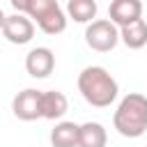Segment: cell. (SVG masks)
Wrapping results in <instances>:
<instances>
[{
	"instance_id": "2",
	"label": "cell",
	"mask_w": 147,
	"mask_h": 147,
	"mask_svg": "<svg viewBox=\"0 0 147 147\" xmlns=\"http://www.w3.org/2000/svg\"><path fill=\"white\" fill-rule=\"evenodd\" d=\"M113 126L124 138H140L147 131V96L140 92L126 94L113 115Z\"/></svg>"
},
{
	"instance_id": "5",
	"label": "cell",
	"mask_w": 147,
	"mask_h": 147,
	"mask_svg": "<svg viewBox=\"0 0 147 147\" xmlns=\"http://www.w3.org/2000/svg\"><path fill=\"white\" fill-rule=\"evenodd\" d=\"M2 37L16 46H23V44H30L32 37H34V23L30 16L25 14H11V16H5V23H2Z\"/></svg>"
},
{
	"instance_id": "10",
	"label": "cell",
	"mask_w": 147,
	"mask_h": 147,
	"mask_svg": "<svg viewBox=\"0 0 147 147\" xmlns=\"http://www.w3.org/2000/svg\"><path fill=\"white\" fill-rule=\"evenodd\" d=\"M119 41L131 48V51H138L147 44V21L145 18H138L133 23H126L119 28Z\"/></svg>"
},
{
	"instance_id": "8",
	"label": "cell",
	"mask_w": 147,
	"mask_h": 147,
	"mask_svg": "<svg viewBox=\"0 0 147 147\" xmlns=\"http://www.w3.org/2000/svg\"><path fill=\"white\" fill-rule=\"evenodd\" d=\"M108 18L117 28H122L126 23H133V21L142 18V2L140 0H110Z\"/></svg>"
},
{
	"instance_id": "4",
	"label": "cell",
	"mask_w": 147,
	"mask_h": 147,
	"mask_svg": "<svg viewBox=\"0 0 147 147\" xmlns=\"http://www.w3.org/2000/svg\"><path fill=\"white\" fill-rule=\"evenodd\" d=\"M119 41V28L110 18H96L85 28V44L96 53H108Z\"/></svg>"
},
{
	"instance_id": "14",
	"label": "cell",
	"mask_w": 147,
	"mask_h": 147,
	"mask_svg": "<svg viewBox=\"0 0 147 147\" xmlns=\"http://www.w3.org/2000/svg\"><path fill=\"white\" fill-rule=\"evenodd\" d=\"M2 23H5V11L0 9V30H2Z\"/></svg>"
},
{
	"instance_id": "7",
	"label": "cell",
	"mask_w": 147,
	"mask_h": 147,
	"mask_svg": "<svg viewBox=\"0 0 147 147\" xmlns=\"http://www.w3.org/2000/svg\"><path fill=\"white\" fill-rule=\"evenodd\" d=\"M55 69V55L46 46H37L25 55V71L32 78H48Z\"/></svg>"
},
{
	"instance_id": "11",
	"label": "cell",
	"mask_w": 147,
	"mask_h": 147,
	"mask_svg": "<svg viewBox=\"0 0 147 147\" xmlns=\"http://www.w3.org/2000/svg\"><path fill=\"white\" fill-rule=\"evenodd\" d=\"M108 133L99 122L78 124V147H106Z\"/></svg>"
},
{
	"instance_id": "3",
	"label": "cell",
	"mask_w": 147,
	"mask_h": 147,
	"mask_svg": "<svg viewBox=\"0 0 147 147\" xmlns=\"http://www.w3.org/2000/svg\"><path fill=\"white\" fill-rule=\"evenodd\" d=\"M44 34H60L67 30V14L57 0H25L23 11Z\"/></svg>"
},
{
	"instance_id": "1",
	"label": "cell",
	"mask_w": 147,
	"mask_h": 147,
	"mask_svg": "<svg viewBox=\"0 0 147 147\" xmlns=\"http://www.w3.org/2000/svg\"><path fill=\"white\" fill-rule=\"evenodd\" d=\"M78 92L90 106L108 108L117 99L119 85L113 78V74H108V69H103L99 64H92V67H85L78 74Z\"/></svg>"
},
{
	"instance_id": "9",
	"label": "cell",
	"mask_w": 147,
	"mask_h": 147,
	"mask_svg": "<svg viewBox=\"0 0 147 147\" xmlns=\"http://www.w3.org/2000/svg\"><path fill=\"white\" fill-rule=\"evenodd\" d=\"M69 110V99L57 92V90H46L41 92V119H62Z\"/></svg>"
},
{
	"instance_id": "12",
	"label": "cell",
	"mask_w": 147,
	"mask_h": 147,
	"mask_svg": "<svg viewBox=\"0 0 147 147\" xmlns=\"http://www.w3.org/2000/svg\"><path fill=\"white\" fill-rule=\"evenodd\" d=\"M51 145L53 147H78V124L57 122L51 129Z\"/></svg>"
},
{
	"instance_id": "6",
	"label": "cell",
	"mask_w": 147,
	"mask_h": 147,
	"mask_svg": "<svg viewBox=\"0 0 147 147\" xmlns=\"http://www.w3.org/2000/svg\"><path fill=\"white\" fill-rule=\"evenodd\" d=\"M11 113L23 122H34L41 117V90L25 87L11 99Z\"/></svg>"
},
{
	"instance_id": "13",
	"label": "cell",
	"mask_w": 147,
	"mask_h": 147,
	"mask_svg": "<svg viewBox=\"0 0 147 147\" xmlns=\"http://www.w3.org/2000/svg\"><path fill=\"white\" fill-rule=\"evenodd\" d=\"M96 0H67V16L76 23H92L96 18Z\"/></svg>"
}]
</instances>
